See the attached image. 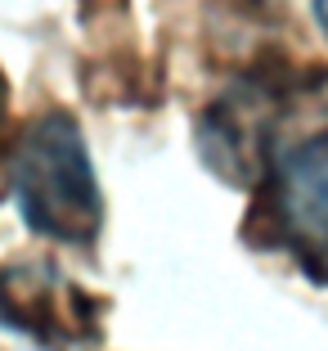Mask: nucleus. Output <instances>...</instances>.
I'll list each match as a JSON object with an SVG mask.
<instances>
[{
  "mask_svg": "<svg viewBox=\"0 0 328 351\" xmlns=\"http://www.w3.org/2000/svg\"><path fill=\"white\" fill-rule=\"evenodd\" d=\"M10 185L27 230L41 239L90 248L103 226V198L86 154L81 126L59 108H45L23 126L10 154Z\"/></svg>",
  "mask_w": 328,
  "mask_h": 351,
  "instance_id": "obj_1",
  "label": "nucleus"
},
{
  "mask_svg": "<svg viewBox=\"0 0 328 351\" xmlns=\"http://www.w3.org/2000/svg\"><path fill=\"white\" fill-rule=\"evenodd\" d=\"M0 329L36 351H94L103 342V302L54 261L10 257L0 266Z\"/></svg>",
  "mask_w": 328,
  "mask_h": 351,
  "instance_id": "obj_2",
  "label": "nucleus"
},
{
  "mask_svg": "<svg viewBox=\"0 0 328 351\" xmlns=\"http://www.w3.org/2000/svg\"><path fill=\"white\" fill-rule=\"evenodd\" d=\"M266 221L279 248L328 284V131L301 140L266 171Z\"/></svg>",
  "mask_w": 328,
  "mask_h": 351,
  "instance_id": "obj_3",
  "label": "nucleus"
},
{
  "mask_svg": "<svg viewBox=\"0 0 328 351\" xmlns=\"http://www.w3.org/2000/svg\"><path fill=\"white\" fill-rule=\"evenodd\" d=\"M288 90L275 77H243L234 90L207 108L198 122V145L216 176H225L234 185H252L261 171H270V145H275V126L283 122Z\"/></svg>",
  "mask_w": 328,
  "mask_h": 351,
  "instance_id": "obj_4",
  "label": "nucleus"
},
{
  "mask_svg": "<svg viewBox=\"0 0 328 351\" xmlns=\"http://www.w3.org/2000/svg\"><path fill=\"white\" fill-rule=\"evenodd\" d=\"M315 19H319V27H324V36H328V0H315Z\"/></svg>",
  "mask_w": 328,
  "mask_h": 351,
  "instance_id": "obj_5",
  "label": "nucleus"
},
{
  "mask_svg": "<svg viewBox=\"0 0 328 351\" xmlns=\"http://www.w3.org/2000/svg\"><path fill=\"white\" fill-rule=\"evenodd\" d=\"M5 99H10V90H5V77H0V117H5Z\"/></svg>",
  "mask_w": 328,
  "mask_h": 351,
  "instance_id": "obj_6",
  "label": "nucleus"
}]
</instances>
